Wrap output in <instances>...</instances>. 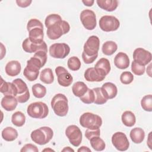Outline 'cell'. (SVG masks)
I'll return each mask as SVG.
<instances>
[{
    "instance_id": "cell-34",
    "label": "cell",
    "mask_w": 152,
    "mask_h": 152,
    "mask_svg": "<svg viewBox=\"0 0 152 152\" xmlns=\"http://www.w3.org/2000/svg\"><path fill=\"white\" fill-rule=\"evenodd\" d=\"M31 90L33 96L38 99L43 98L46 94V88L39 83L34 84L31 87Z\"/></svg>"
},
{
    "instance_id": "cell-25",
    "label": "cell",
    "mask_w": 152,
    "mask_h": 152,
    "mask_svg": "<svg viewBox=\"0 0 152 152\" xmlns=\"http://www.w3.org/2000/svg\"><path fill=\"white\" fill-rule=\"evenodd\" d=\"M129 137L132 141L135 144L141 143L145 138V132L141 128H134L131 129Z\"/></svg>"
},
{
    "instance_id": "cell-43",
    "label": "cell",
    "mask_w": 152,
    "mask_h": 152,
    "mask_svg": "<svg viewBox=\"0 0 152 152\" xmlns=\"http://www.w3.org/2000/svg\"><path fill=\"white\" fill-rule=\"evenodd\" d=\"M100 128L97 129H87L85 132V137L87 140H90L94 137H100Z\"/></svg>"
},
{
    "instance_id": "cell-49",
    "label": "cell",
    "mask_w": 152,
    "mask_h": 152,
    "mask_svg": "<svg viewBox=\"0 0 152 152\" xmlns=\"http://www.w3.org/2000/svg\"><path fill=\"white\" fill-rule=\"evenodd\" d=\"M78 152H81V151H88V152H91V150L87 147H86V146H81V147H80L78 150H77Z\"/></svg>"
},
{
    "instance_id": "cell-16",
    "label": "cell",
    "mask_w": 152,
    "mask_h": 152,
    "mask_svg": "<svg viewBox=\"0 0 152 152\" xmlns=\"http://www.w3.org/2000/svg\"><path fill=\"white\" fill-rule=\"evenodd\" d=\"M94 68L101 75L104 77L110 72L111 69L109 61L104 58H100L95 64Z\"/></svg>"
},
{
    "instance_id": "cell-35",
    "label": "cell",
    "mask_w": 152,
    "mask_h": 152,
    "mask_svg": "<svg viewBox=\"0 0 152 152\" xmlns=\"http://www.w3.org/2000/svg\"><path fill=\"white\" fill-rule=\"evenodd\" d=\"M61 17L57 14H51L48 15L45 20V24L47 28L56 24L58 22L62 21Z\"/></svg>"
},
{
    "instance_id": "cell-32",
    "label": "cell",
    "mask_w": 152,
    "mask_h": 152,
    "mask_svg": "<svg viewBox=\"0 0 152 152\" xmlns=\"http://www.w3.org/2000/svg\"><path fill=\"white\" fill-rule=\"evenodd\" d=\"M94 93V103L96 104H103L107 102V99L106 97L104 92L101 87H96L93 89Z\"/></svg>"
},
{
    "instance_id": "cell-30",
    "label": "cell",
    "mask_w": 152,
    "mask_h": 152,
    "mask_svg": "<svg viewBox=\"0 0 152 152\" xmlns=\"http://www.w3.org/2000/svg\"><path fill=\"white\" fill-rule=\"evenodd\" d=\"M118 45L113 41H107L104 42L102 48V50L103 54L107 56H110L113 55L117 50Z\"/></svg>"
},
{
    "instance_id": "cell-12",
    "label": "cell",
    "mask_w": 152,
    "mask_h": 152,
    "mask_svg": "<svg viewBox=\"0 0 152 152\" xmlns=\"http://www.w3.org/2000/svg\"><path fill=\"white\" fill-rule=\"evenodd\" d=\"M55 73L58 77V83L60 86L68 87L72 84L73 77L64 67L61 66H57L55 68Z\"/></svg>"
},
{
    "instance_id": "cell-9",
    "label": "cell",
    "mask_w": 152,
    "mask_h": 152,
    "mask_svg": "<svg viewBox=\"0 0 152 152\" xmlns=\"http://www.w3.org/2000/svg\"><path fill=\"white\" fill-rule=\"evenodd\" d=\"M65 135L73 146L77 147L80 145L83 135L78 126L75 125H69L65 129Z\"/></svg>"
},
{
    "instance_id": "cell-41",
    "label": "cell",
    "mask_w": 152,
    "mask_h": 152,
    "mask_svg": "<svg viewBox=\"0 0 152 152\" xmlns=\"http://www.w3.org/2000/svg\"><path fill=\"white\" fill-rule=\"evenodd\" d=\"M145 66L141 65L135 61H133L131 64V70L132 72L137 75H142L145 72Z\"/></svg>"
},
{
    "instance_id": "cell-17",
    "label": "cell",
    "mask_w": 152,
    "mask_h": 152,
    "mask_svg": "<svg viewBox=\"0 0 152 152\" xmlns=\"http://www.w3.org/2000/svg\"><path fill=\"white\" fill-rule=\"evenodd\" d=\"M0 91L4 96H16L17 94V89L12 83L7 82L1 77Z\"/></svg>"
},
{
    "instance_id": "cell-19",
    "label": "cell",
    "mask_w": 152,
    "mask_h": 152,
    "mask_svg": "<svg viewBox=\"0 0 152 152\" xmlns=\"http://www.w3.org/2000/svg\"><path fill=\"white\" fill-rule=\"evenodd\" d=\"M21 65L18 61H9L5 65V71L6 74L10 77L18 75L21 71Z\"/></svg>"
},
{
    "instance_id": "cell-1",
    "label": "cell",
    "mask_w": 152,
    "mask_h": 152,
    "mask_svg": "<svg viewBox=\"0 0 152 152\" xmlns=\"http://www.w3.org/2000/svg\"><path fill=\"white\" fill-rule=\"evenodd\" d=\"M51 107L54 113L59 116H65L68 112L69 106L67 97L62 93L55 94L51 100Z\"/></svg>"
},
{
    "instance_id": "cell-52",
    "label": "cell",
    "mask_w": 152,
    "mask_h": 152,
    "mask_svg": "<svg viewBox=\"0 0 152 152\" xmlns=\"http://www.w3.org/2000/svg\"><path fill=\"white\" fill-rule=\"evenodd\" d=\"M62 151H74V150L69 147H66L63 150H62Z\"/></svg>"
},
{
    "instance_id": "cell-48",
    "label": "cell",
    "mask_w": 152,
    "mask_h": 152,
    "mask_svg": "<svg viewBox=\"0 0 152 152\" xmlns=\"http://www.w3.org/2000/svg\"><path fill=\"white\" fill-rule=\"evenodd\" d=\"M82 2L84 4V5L87 6V7H91L94 2V1L93 0H86V1H82Z\"/></svg>"
},
{
    "instance_id": "cell-47",
    "label": "cell",
    "mask_w": 152,
    "mask_h": 152,
    "mask_svg": "<svg viewBox=\"0 0 152 152\" xmlns=\"http://www.w3.org/2000/svg\"><path fill=\"white\" fill-rule=\"evenodd\" d=\"M32 2V1L31 0H17L16 3L17 5L21 8H26L28 7L31 3Z\"/></svg>"
},
{
    "instance_id": "cell-15",
    "label": "cell",
    "mask_w": 152,
    "mask_h": 152,
    "mask_svg": "<svg viewBox=\"0 0 152 152\" xmlns=\"http://www.w3.org/2000/svg\"><path fill=\"white\" fill-rule=\"evenodd\" d=\"M39 68L28 60L27 61V65L24 69L23 75L28 81H34L37 80L39 76Z\"/></svg>"
},
{
    "instance_id": "cell-7",
    "label": "cell",
    "mask_w": 152,
    "mask_h": 152,
    "mask_svg": "<svg viewBox=\"0 0 152 152\" xmlns=\"http://www.w3.org/2000/svg\"><path fill=\"white\" fill-rule=\"evenodd\" d=\"M80 21L84 27L88 30H93L97 25L96 14L92 10L86 9L82 11L80 15Z\"/></svg>"
},
{
    "instance_id": "cell-24",
    "label": "cell",
    "mask_w": 152,
    "mask_h": 152,
    "mask_svg": "<svg viewBox=\"0 0 152 152\" xmlns=\"http://www.w3.org/2000/svg\"><path fill=\"white\" fill-rule=\"evenodd\" d=\"M96 3L100 8L108 12L115 11L119 4L116 0H97Z\"/></svg>"
},
{
    "instance_id": "cell-42",
    "label": "cell",
    "mask_w": 152,
    "mask_h": 152,
    "mask_svg": "<svg viewBox=\"0 0 152 152\" xmlns=\"http://www.w3.org/2000/svg\"><path fill=\"white\" fill-rule=\"evenodd\" d=\"M34 28H41L43 29V24L40 21L36 18L30 19L27 24V31H30V30Z\"/></svg>"
},
{
    "instance_id": "cell-18",
    "label": "cell",
    "mask_w": 152,
    "mask_h": 152,
    "mask_svg": "<svg viewBox=\"0 0 152 152\" xmlns=\"http://www.w3.org/2000/svg\"><path fill=\"white\" fill-rule=\"evenodd\" d=\"M115 66L121 69L127 68L129 65V59L128 56L124 52H119L114 58Z\"/></svg>"
},
{
    "instance_id": "cell-33",
    "label": "cell",
    "mask_w": 152,
    "mask_h": 152,
    "mask_svg": "<svg viewBox=\"0 0 152 152\" xmlns=\"http://www.w3.org/2000/svg\"><path fill=\"white\" fill-rule=\"evenodd\" d=\"M91 147L96 151H100L104 150L106 144L104 141L100 137H94L90 140Z\"/></svg>"
},
{
    "instance_id": "cell-37",
    "label": "cell",
    "mask_w": 152,
    "mask_h": 152,
    "mask_svg": "<svg viewBox=\"0 0 152 152\" xmlns=\"http://www.w3.org/2000/svg\"><path fill=\"white\" fill-rule=\"evenodd\" d=\"M141 106L142 109L147 112L152 111V95L148 94L144 96L141 100Z\"/></svg>"
},
{
    "instance_id": "cell-4",
    "label": "cell",
    "mask_w": 152,
    "mask_h": 152,
    "mask_svg": "<svg viewBox=\"0 0 152 152\" xmlns=\"http://www.w3.org/2000/svg\"><path fill=\"white\" fill-rule=\"evenodd\" d=\"M28 116L35 119H44L49 113L47 104L42 102H36L30 103L27 109Z\"/></svg>"
},
{
    "instance_id": "cell-13",
    "label": "cell",
    "mask_w": 152,
    "mask_h": 152,
    "mask_svg": "<svg viewBox=\"0 0 152 152\" xmlns=\"http://www.w3.org/2000/svg\"><path fill=\"white\" fill-rule=\"evenodd\" d=\"M133 59L140 65L145 66L151 62L152 55L149 51L141 48H138L133 52Z\"/></svg>"
},
{
    "instance_id": "cell-46",
    "label": "cell",
    "mask_w": 152,
    "mask_h": 152,
    "mask_svg": "<svg viewBox=\"0 0 152 152\" xmlns=\"http://www.w3.org/2000/svg\"><path fill=\"white\" fill-rule=\"evenodd\" d=\"M21 152H26V151H33V152H38L39 150L37 147L32 144H26L24 145L22 148L20 150Z\"/></svg>"
},
{
    "instance_id": "cell-38",
    "label": "cell",
    "mask_w": 152,
    "mask_h": 152,
    "mask_svg": "<svg viewBox=\"0 0 152 152\" xmlns=\"http://www.w3.org/2000/svg\"><path fill=\"white\" fill-rule=\"evenodd\" d=\"M17 89V94H22L24 93L28 88L26 83L21 78H16L12 82Z\"/></svg>"
},
{
    "instance_id": "cell-10",
    "label": "cell",
    "mask_w": 152,
    "mask_h": 152,
    "mask_svg": "<svg viewBox=\"0 0 152 152\" xmlns=\"http://www.w3.org/2000/svg\"><path fill=\"white\" fill-rule=\"evenodd\" d=\"M112 143L116 150L121 151L127 150L129 147V142L128 138L122 132H116L113 134Z\"/></svg>"
},
{
    "instance_id": "cell-50",
    "label": "cell",
    "mask_w": 152,
    "mask_h": 152,
    "mask_svg": "<svg viewBox=\"0 0 152 152\" xmlns=\"http://www.w3.org/2000/svg\"><path fill=\"white\" fill-rule=\"evenodd\" d=\"M1 59H2L4 58V56L5 55V53H6V49H5L3 50L4 46V45H3V44H2V43H1Z\"/></svg>"
},
{
    "instance_id": "cell-3",
    "label": "cell",
    "mask_w": 152,
    "mask_h": 152,
    "mask_svg": "<svg viewBox=\"0 0 152 152\" xmlns=\"http://www.w3.org/2000/svg\"><path fill=\"white\" fill-rule=\"evenodd\" d=\"M69 30V23L65 20H62L49 27L47 29L46 34L49 39L56 40L62 35L68 33Z\"/></svg>"
},
{
    "instance_id": "cell-53",
    "label": "cell",
    "mask_w": 152,
    "mask_h": 152,
    "mask_svg": "<svg viewBox=\"0 0 152 152\" xmlns=\"http://www.w3.org/2000/svg\"><path fill=\"white\" fill-rule=\"evenodd\" d=\"M46 150H50V151H54V150H52V149H48V148H46V149H45V150H43V151H46Z\"/></svg>"
},
{
    "instance_id": "cell-28",
    "label": "cell",
    "mask_w": 152,
    "mask_h": 152,
    "mask_svg": "<svg viewBox=\"0 0 152 152\" xmlns=\"http://www.w3.org/2000/svg\"><path fill=\"white\" fill-rule=\"evenodd\" d=\"M121 120L124 125L128 127H132L135 124L136 118L134 113L131 111L126 110L122 113Z\"/></svg>"
},
{
    "instance_id": "cell-40",
    "label": "cell",
    "mask_w": 152,
    "mask_h": 152,
    "mask_svg": "<svg viewBox=\"0 0 152 152\" xmlns=\"http://www.w3.org/2000/svg\"><path fill=\"white\" fill-rule=\"evenodd\" d=\"M134 80V75L129 71H124L120 75V81L123 84H129Z\"/></svg>"
},
{
    "instance_id": "cell-36",
    "label": "cell",
    "mask_w": 152,
    "mask_h": 152,
    "mask_svg": "<svg viewBox=\"0 0 152 152\" xmlns=\"http://www.w3.org/2000/svg\"><path fill=\"white\" fill-rule=\"evenodd\" d=\"M67 65L70 70L75 71L80 69L81 64L80 59L78 57L72 56L68 59Z\"/></svg>"
},
{
    "instance_id": "cell-8",
    "label": "cell",
    "mask_w": 152,
    "mask_h": 152,
    "mask_svg": "<svg viewBox=\"0 0 152 152\" xmlns=\"http://www.w3.org/2000/svg\"><path fill=\"white\" fill-rule=\"evenodd\" d=\"M49 52L53 58L64 59L69 55L70 48L65 43H56L49 47Z\"/></svg>"
},
{
    "instance_id": "cell-51",
    "label": "cell",
    "mask_w": 152,
    "mask_h": 152,
    "mask_svg": "<svg viewBox=\"0 0 152 152\" xmlns=\"http://www.w3.org/2000/svg\"><path fill=\"white\" fill-rule=\"evenodd\" d=\"M151 132H150V133H149V134H148V140H147V145L148 146V147H149V148L150 149H151Z\"/></svg>"
},
{
    "instance_id": "cell-44",
    "label": "cell",
    "mask_w": 152,
    "mask_h": 152,
    "mask_svg": "<svg viewBox=\"0 0 152 152\" xmlns=\"http://www.w3.org/2000/svg\"><path fill=\"white\" fill-rule=\"evenodd\" d=\"M17 101L20 103H24L28 101L30 98V92L28 89L23 94H18L15 96Z\"/></svg>"
},
{
    "instance_id": "cell-29",
    "label": "cell",
    "mask_w": 152,
    "mask_h": 152,
    "mask_svg": "<svg viewBox=\"0 0 152 152\" xmlns=\"http://www.w3.org/2000/svg\"><path fill=\"white\" fill-rule=\"evenodd\" d=\"M40 80L42 82L46 84H50L54 81V75L50 68H45L40 74Z\"/></svg>"
},
{
    "instance_id": "cell-31",
    "label": "cell",
    "mask_w": 152,
    "mask_h": 152,
    "mask_svg": "<svg viewBox=\"0 0 152 152\" xmlns=\"http://www.w3.org/2000/svg\"><path fill=\"white\" fill-rule=\"evenodd\" d=\"M11 122L15 126L21 127L23 126L26 122V116L20 111L15 112L11 116Z\"/></svg>"
},
{
    "instance_id": "cell-39",
    "label": "cell",
    "mask_w": 152,
    "mask_h": 152,
    "mask_svg": "<svg viewBox=\"0 0 152 152\" xmlns=\"http://www.w3.org/2000/svg\"><path fill=\"white\" fill-rule=\"evenodd\" d=\"M94 93L93 89L88 88L87 92L80 97V100L86 104H91L94 101Z\"/></svg>"
},
{
    "instance_id": "cell-27",
    "label": "cell",
    "mask_w": 152,
    "mask_h": 152,
    "mask_svg": "<svg viewBox=\"0 0 152 152\" xmlns=\"http://www.w3.org/2000/svg\"><path fill=\"white\" fill-rule=\"evenodd\" d=\"M87 86L83 81L75 82L72 86V91L73 94L78 97L83 96L88 90Z\"/></svg>"
},
{
    "instance_id": "cell-11",
    "label": "cell",
    "mask_w": 152,
    "mask_h": 152,
    "mask_svg": "<svg viewBox=\"0 0 152 152\" xmlns=\"http://www.w3.org/2000/svg\"><path fill=\"white\" fill-rule=\"evenodd\" d=\"M100 47V39L97 36H90L84 45L83 52L88 56L98 54Z\"/></svg>"
},
{
    "instance_id": "cell-45",
    "label": "cell",
    "mask_w": 152,
    "mask_h": 152,
    "mask_svg": "<svg viewBox=\"0 0 152 152\" xmlns=\"http://www.w3.org/2000/svg\"><path fill=\"white\" fill-rule=\"evenodd\" d=\"M98 56V54H96L94 56H88L84 52H83L82 53V59L84 61V62L86 64H90L93 63L97 58Z\"/></svg>"
},
{
    "instance_id": "cell-21",
    "label": "cell",
    "mask_w": 152,
    "mask_h": 152,
    "mask_svg": "<svg viewBox=\"0 0 152 152\" xmlns=\"http://www.w3.org/2000/svg\"><path fill=\"white\" fill-rule=\"evenodd\" d=\"M1 104L2 107L7 111L14 110L18 104V101L15 96H4L2 99Z\"/></svg>"
},
{
    "instance_id": "cell-22",
    "label": "cell",
    "mask_w": 152,
    "mask_h": 152,
    "mask_svg": "<svg viewBox=\"0 0 152 152\" xmlns=\"http://www.w3.org/2000/svg\"><path fill=\"white\" fill-rule=\"evenodd\" d=\"M107 99H112L115 98L118 93V88L115 84L112 83L107 82L103 84L101 87Z\"/></svg>"
},
{
    "instance_id": "cell-2",
    "label": "cell",
    "mask_w": 152,
    "mask_h": 152,
    "mask_svg": "<svg viewBox=\"0 0 152 152\" xmlns=\"http://www.w3.org/2000/svg\"><path fill=\"white\" fill-rule=\"evenodd\" d=\"M53 136V131L49 126H42L33 131L30 134L31 140L40 145L48 143Z\"/></svg>"
},
{
    "instance_id": "cell-6",
    "label": "cell",
    "mask_w": 152,
    "mask_h": 152,
    "mask_svg": "<svg viewBox=\"0 0 152 152\" xmlns=\"http://www.w3.org/2000/svg\"><path fill=\"white\" fill-rule=\"evenodd\" d=\"M120 26L119 20L112 15H104L99 20V27L100 29L106 32L117 30Z\"/></svg>"
},
{
    "instance_id": "cell-20",
    "label": "cell",
    "mask_w": 152,
    "mask_h": 152,
    "mask_svg": "<svg viewBox=\"0 0 152 152\" xmlns=\"http://www.w3.org/2000/svg\"><path fill=\"white\" fill-rule=\"evenodd\" d=\"M84 78L86 81L90 82H100L105 77L101 75L94 67L87 68L84 72Z\"/></svg>"
},
{
    "instance_id": "cell-5",
    "label": "cell",
    "mask_w": 152,
    "mask_h": 152,
    "mask_svg": "<svg viewBox=\"0 0 152 152\" xmlns=\"http://www.w3.org/2000/svg\"><path fill=\"white\" fill-rule=\"evenodd\" d=\"M79 122L83 127L88 129L100 128L102 125V118L98 115L90 112H86L82 114Z\"/></svg>"
},
{
    "instance_id": "cell-26",
    "label": "cell",
    "mask_w": 152,
    "mask_h": 152,
    "mask_svg": "<svg viewBox=\"0 0 152 152\" xmlns=\"http://www.w3.org/2000/svg\"><path fill=\"white\" fill-rule=\"evenodd\" d=\"M2 137L7 141H13L18 137L17 131L12 127L8 126L2 131Z\"/></svg>"
},
{
    "instance_id": "cell-14",
    "label": "cell",
    "mask_w": 152,
    "mask_h": 152,
    "mask_svg": "<svg viewBox=\"0 0 152 152\" xmlns=\"http://www.w3.org/2000/svg\"><path fill=\"white\" fill-rule=\"evenodd\" d=\"M23 49L27 53H36L39 51H44L48 52V47L45 41L40 43H32L30 39L26 38L22 43Z\"/></svg>"
},
{
    "instance_id": "cell-23",
    "label": "cell",
    "mask_w": 152,
    "mask_h": 152,
    "mask_svg": "<svg viewBox=\"0 0 152 152\" xmlns=\"http://www.w3.org/2000/svg\"><path fill=\"white\" fill-rule=\"evenodd\" d=\"M44 37L43 29L34 28L28 31V39L32 43H40L43 42Z\"/></svg>"
}]
</instances>
